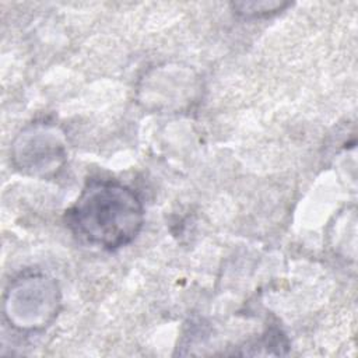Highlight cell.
Returning a JSON list of instances; mask_svg holds the SVG:
<instances>
[{"mask_svg":"<svg viewBox=\"0 0 358 358\" xmlns=\"http://www.w3.org/2000/svg\"><path fill=\"white\" fill-rule=\"evenodd\" d=\"M64 221L81 241L116 250L131 243L140 234L144 206L129 186L112 179H92L66 210Z\"/></svg>","mask_w":358,"mask_h":358,"instance_id":"1","label":"cell"},{"mask_svg":"<svg viewBox=\"0 0 358 358\" xmlns=\"http://www.w3.org/2000/svg\"><path fill=\"white\" fill-rule=\"evenodd\" d=\"M66 148L62 133L50 124L35 123L24 129L13 144L14 165L29 175L48 178L62 168Z\"/></svg>","mask_w":358,"mask_h":358,"instance_id":"3","label":"cell"},{"mask_svg":"<svg viewBox=\"0 0 358 358\" xmlns=\"http://www.w3.org/2000/svg\"><path fill=\"white\" fill-rule=\"evenodd\" d=\"M60 292L53 278L43 274L21 275L4 295V316L21 331H36L49 326L57 316Z\"/></svg>","mask_w":358,"mask_h":358,"instance_id":"2","label":"cell"},{"mask_svg":"<svg viewBox=\"0 0 358 358\" xmlns=\"http://www.w3.org/2000/svg\"><path fill=\"white\" fill-rule=\"evenodd\" d=\"M288 3L281 1H250V3H234V10L243 17H267L277 14L285 8Z\"/></svg>","mask_w":358,"mask_h":358,"instance_id":"4","label":"cell"}]
</instances>
